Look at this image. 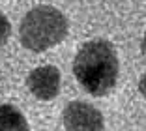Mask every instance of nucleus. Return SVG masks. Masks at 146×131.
I'll list each match as a JSON object with an SVG mask.
<instances>
[{"instance_id":"f257e3e1","label":"nucleus","mask_w":146,"mask_h":131,"mask_svg":"<svg viewBox=\"0 0 146 131\" xmlns=\"http://www.w3.org/2000/svg\"><path fill=\"white\" fill-rule=\"evenodd\" d=\"M120 64L116 49L107 39H92L79 49L73 60V73L77 82L90 94L101 97L116 86Z\"/></svg>"},{"instance_id":"20e7f679","label":"nucleus","mask_w":146,"mask_h":131,"mask_svg":"<svg viewBox=\"0 0 146 131\" xmlns=\"http://www.w3.org/2000/svg\"><path fill=\"white\" fill-rule=\"evenodd\" d=\"M26 86L38 99L51 101L60 92V71L54 66H39L30 71Z\"/></svg>"},{"instance_id":"423d86ee","label":"nucleus","mask_w":146,"mask_h":131,"mask_svg":"<svg viewBox=\"0 0 146 131\" xmlns=\"http://www.w3.org/2000/svg\"><path fill=\"white\" fill-rule=\"evenodd\" d=\"M9 34H11V25H9L8 17H6L4 13L0 11V47L8 41Z\"/></svg>"},{"instance_id":"f03ea898","label":"nucleus","mask_w":146,"mask_h":131,"mask_svg":"<svg viewBox=\"0 0 146 131\" xmlns=\"http://www.w3.org/2000/svg\"><path fill=\"white\" fill-rule=\"evenodd\" d=\"M68 30V19L60 9L52 6H38L23 17L19 36L23 47L28 51L41 53L64 41Z\"/></svg>"},{"instance_id":"7ed1b4c3","label":"nucleus","mask_w":146,"mask_h":131,"mask_svg":"<svg viewBox=\"0 0 146 131\" xmlns=\"http://www.w3.org/2000/svg\"><path fill=\"white\" fill-rule=\"evenodd\" d=\"M68 131H103V114L94 105L84 101H71L62 114Z\"/></svg>"},{"instance_id":"39448f33","label":"nucleus","mask_w":146,"mask_h":131,"mask_svg":"<svg viewBox=\"0 0 146 131\" xmlns=\"http://www.w3.org/2000/svg\"><path fill=\"white\" fill-rule=\"evenodd\" d=\"M0 131H30V127L15 105L0 103Z\"/></svg>"}]
</instances>
